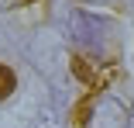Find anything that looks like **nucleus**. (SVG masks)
I'll list each match as a JSON object with an SVG mask.
<instances>
[{"label":"nucleus","instance_id":"f257e3e1","mask_svg":"<svg viewBox=\"0 0 134 128\" xmlns=\"http://www.w3.org/2000/svg\"><path fill=\"white\" fill-rule=\"evenodd\" d=\"M72 121L79 128H134V114L131 107H124L117 97L110 93H93L76 107Z\"/></svg>","mask_w":134,"mask_h":128},{"label":"nucleus","instance_id":"f03ea898","mask_svg":"<svg viewBox=\"0 0 134 128\" xmlns=\"http://www.w3.org/2000/svg\"><path fill=\"white\" fill-rule=\"evenodd\" d=\"M14 87H17L14 73H10L7 66H0V100H4V97H10V93H14Z\"/></svg>","mask_w":134,"mask_h":128},{"label":"nucleus","instance_id":"7ed1b4c3","mask_svg":"<svg viewBox=\"0 0 134 128\" xmlns=\"http://www.w3.org/2000/svg\"><path fill=\"white\" fill-rule=\"evenodd\" d=\"M17 4H31V0H0V7H17Z\"/></svg>","mask_w":134,"mask_h":128}]
</instances>
